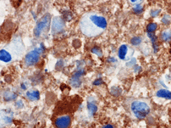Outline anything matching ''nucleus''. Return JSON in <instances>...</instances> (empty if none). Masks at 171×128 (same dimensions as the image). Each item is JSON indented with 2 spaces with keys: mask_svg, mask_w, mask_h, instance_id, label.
<instances>
[{
  "mask_svg": "<svg viewBox=\"0 0 171 128\" xmlns=\"http://www.w3.org/2000/svg\"><path fill=\"white\" fill-rule=\"evenodd\" d=\"M107 27L105 17L95 13H87L80 21L81 32L88 37H94L101 34Z\"/></svg>",
  "mask_w": 171,
  "mask_h": 128,
  "instance_id": "f257e3e1",
  "label": "nucleus"
},
{
  "mask_svg": "<svg viewBox=\"0 0 171 128\" xmlns=\"http://www.w3.org/2000/svg\"><path fill=\"white\" fill-rule=\"evenodd\" d=\"M131 110L136 117L142 119L150 112V108L147 104L141 101H134L131 106Z\"/></svg>",
  "mask_w": 171,
  "mask_h": 128,
  "instance_id": "f03ea898",
  "label": "nucleus"
},
{
  "mask_svg": "<svg viewBox=\"0 0 171 128\" xmlns=\"http://www.w3.org/2000/svg\"><path fill=\"white\" fill-rule=\"evenodd\" d=\"M6 49L11 54L14 59H17L21 55H23L24 51H25V47H24L22 40L20 38H17L13 40L12 42H10V44L6 48Z\"/></svg>",
  "mask_w": 171,
  "mask_h": 128,
  "instance_id": "7ed1b4c3",
  "label": "nucleus"
},
{
  "mask_svg": "<svg viewBox=\"0 0 171 128\" xmlns=\"http://www.w3.org/2000/svg\"><path fill=\"white\" fill-rule=\"evenodd\" d=\"M42 51V48H35L31 51H30L26 55L25 58V63L27 66H33L37 63L40 57H41V54Z\"/></svg>",
  "mask_w": 171,
  "mask_h": 128,
  "instance_id": "20e7f679",
  "label": "nucleus"
},
{
  "mask_svg": "<svg viewBox=\"0 0 171 128\" xmlns=\"http://www.w3.org/2000/svg\"><path fill=\"white\" fill-rule=\"evenodd\" d=\"M50 16H49L48 14L45 15V16L39 21L34 29V34L36 35V37H38V36H41L42 32H43L45 29L47 28L49 24H50Z\"/></svg>",
  "mask_w": 171,
  "mask_h": 128,
  "instance_id": "39448f33",
  "label": "nucleus"
},
{
  "mask_svg": "<svg viewBox=\"0 0 171 128\" xmlns=\"http://www.w3.org/2000/svg\"><path fill=\"white\" fill-rule=\"evenodd\" d=\"M71 123V117L69 116H62L56 119L55 125L57 128H69Z\"/></svg>",
  "mask_w": 171,
  "mask_h": 128,
  "instance_id": "423d86ee",
  "label": "nucleus"
},
{
  "mask_svg": "<svg viewBox=\"0 0 171 128\" xmlns=\"http://www.w3.org/2000/svg\"><path fill=\"white\" fill-rule=\"evenodd\" d=\"M13 121V117L11 116V112L7 111H0V127L10 124Z\"/></svg>",
  "mask_w": 171,
  "mask_h": 128,
  "instance_id": "0eeeda50",
  "label": "nucleus"
},
{
  "mask_svg": "<svg viewBox=\"0 0 171 128\" xmlns=\"http://www.w3.org/2000/svg\"><path fill=\"white\" fill-rule=\"evenodd\" d=\"M13 60V58L11 54L6 48L0 50V61L1 62L4 63H10Z\"/></svg>",
  "mask_w": 171,
  "mask_h": 128,
  "instance_id": "6e6552de",
  "label": "nucleus"
},
{
  "mask_svg": "<svg viewBox=\"0 0 171 128\" xmlns=\"http://www.w3.org/2000/svg\"><path fill=\"white\" fill-rule=\"evenodd\" d=\"M129 48L126 44H123L121 46L118 50V57L121 59H125L127 56Z\"/></svg>",
  "mask_w": 171,
  "mask_h": 128,
  "instance_id": "1a4fd4ad",
  "label": "nucleus"
},
{
  "mask_svg": "<svg viewBox=\"0 0 171 128\" xmlns=\"http://www.w3.org/2000/svg\"><path fill=\"white\" fill-rule=\"evenodd\" d=\"M27 97L31 101H36L39 100L40 97V93L37 90L34 91H29L26 93Z\"/></svg>",
  "mask_w": 171,
  "mask_h": 128,
  "instance_id": "9d476101",
  "label": "nucleus"
},
{
  "mask_svg": "<svg viewBox=\"0 0 171 128\" xmlns=\"http://www.w3.org/2000/svg\"><path fill=\"white\" fill-rule=\"evenodd\" d=\"M156 96L157 97H164V98L170 99V92L169 90H165V89L159 90L156 93Z\"/></svg>",
  "mask_w": 171,
  "mask_h": 128,
  "instance_id": "9b49d317",
  "label": "nucleus"
},
{
  "mask_svg": "<svg viewBox=\"0 0 171 128\" xmlns=\"http://www.w3.org/2000/svg\"><path fill=\"white\" fill-rule=\"evenodd\" d=\"M87 108L88 109V111H89V113L90 115H93L97 111V106H96L95 104H94L93 102H88V106Z\"/></svg>",
  "mask_w": 171,
  "mask_h": 128,
  "instance_id": "f8f14e48",
  "label": "nucleus"
},
{
  "mask_svg": "<svg viewBox=\"0 0 171 128\" xmlns=\"http://www.w3.org/2000/svg\"><path fill=\"white\" fill-rule=\"evenodd\" d=\"M157 25L156 23H150L149 24L147 27H146V31H147L148 33H153L157 29Z\"/></svg>",
  "mask_w": 171,
  "mask_h": 128,
  "instance_id": "ddd939ff",
  "label": "nucleus"
},
{
  "mask_svg": "<svg viewBox=\"0 0 171 128\" xmlns=\"http://www.w3.org/2000/svg\"><path fill=\"white\" fill-rule=\"evenodd\" d=\"M142 41V39L140 37H134L132 39V40H131V42H132V44L133 45H137V44H139L140 42Z\"/></svg>",
  "mask_w": 171,
  "mask_h": 128,
  "instance_id": "4468645a",
  "label": "nucleus"
},
{
  "mask_svg": "<svg viewBox=\"0 0 171 128\" xmlns=\"http://www.w3.org/2000/svg\"><path fill=\"white\" fill-rule=\"evenodd\" d=\"M162 38L164 40H166V41L169 40L170 39V33H169V32H168V33L167 32H164L163 33Z\"/></svg>",
  "mask_w": 171,
  "mask_h": 128,
  "instance_id": "2eb2a0df",
  "label": "nucleus"
},
{
  "mask_svg": "<svg viewBox=\"0 0 171 128\" xmlns=\"http://www.w3.org/2000/svg\"><path fill=\"white\" fill-rule=\"evenodd\" d=\"M102 128H114V127H113L112 125H106V126L103 127Z\"/></svg>",
  "mask_w": 171,
  "mask_h": 128,
  "instance_id": "dca6fc26",
  "label": "nucleus"
},
{
  "mask_svg": "<svg viewBox=\"0 0 171 128\" xmlns=\"http://www.w3.org/2000/svg\"><path fill=\"white\" fill-rule=\"evenodd\" d=\"M101 83V79H99V80H97L95 82H94V85H99V84H100Z\"/></svg>",
  "mask_w": 171,
  "mask_h": 128,
  "instance_id": "f3484780",
  "label": "nucleus"
}]
</instances>
